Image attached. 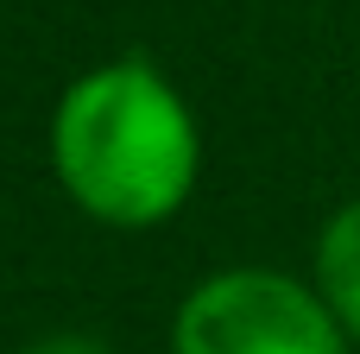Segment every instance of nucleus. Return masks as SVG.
Segmentation results:
<instances>
[{
  "instance_id": "1",
  "label": "nucleus",
  "mask_w": 360,
  "mask_h": 354,
  "mask_svg": "<svg viewBox=\"0 0 360 354\" xmlns=\"http://www.w3.org/2000/svg\"><path fill=\"white\" fill-rule=\"evenodd\" d=\"M51 165L89 222L158 228L190 203L202 177V127L165 70L146 57H114L57 95Z\"/></svg>"
},
{
  "instance_id": "2",
  "label": "nucleus",
  "mask_w": 360,
  "mask_h": 354,
  "mask_svg": "<svg viewBox=\"0 0 360 354\" xmlns=\"http://www.w3.org/2000/svg\"><path fill=\"white\" fill-rule=\"evenodd\" d=\"M171 354H348V329L316 285L272 266H228L177 304Z\"/></svg>"
},
{
  "instance_id": "3",
  "label": "nucleus",
  "mask_w": 360,
  "mask_h": 354,
  "mask_svg": "<svg viewBox=\"0 0 360 354\" xmlns=\"http://www.w3.org/2000/svg\"><path fill=\"white\" fill-rule=\"evenodd\" d=\"M316 298L329 304V317L360 342V203H342L323 234H316Z\"/></svg>"
},
{
  "instance_id": "4",
  "label": "nucleus",
  "mask_w": 360,
  "mask_h": 354,
  "mask_svg": "<svg viewBox=\"0 0 360 354\" xmlns=\"http://www.w3.org/2000/svg\"><path fill=\"white\" fill-rule=\"evenodd\" d=\"M25 354H108V348L89 342V336H44V342H32Z\"/></svg>"
}]
</instances>
